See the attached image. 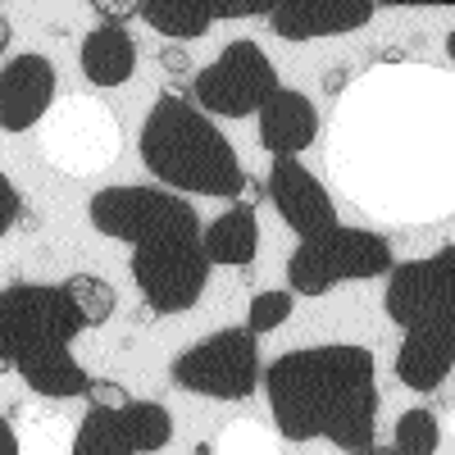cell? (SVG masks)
Returning <instances> with one entry per match:
<instances>
[{"mask_svg":"<svg viewBox=\"0 0 455 455\" xmlns=\"http://www.w3.org/2000/svg\"><path fill=\"white\" fill-rule=\"evenodd\" d=\"M92 228L114 242H128L132 278L156 315L192 310L205 283H210V255H205V223L173 192L156 187H105L87 205Z\"/></svg>","mask_w":455,"mask_h":455,"instance_id":"cell-1","label":"cell"},{"mask_svg":"<svg viewBox=\"0 0 455 455\" xmlns=\"http://www.w3.org/2000/svg\"><path fill=\"white\" fill-rule=\"evenodd\" d=\"M364 347H306L264 369L274 424L291 442L328 437L337 451H373L378 378Z\"/></svg>","mask_w":455,"mask_h":455,"instance_id":"cell-2","label":"cell"},{"mask_svg":"<svg viewBox=\"0 0 455 455\" xmlns=\"http://www.w3.org/2000/svg\"><path fill=\"white\" fill-rule=\"evenodd\" d=\"M87 323L73 296L51 283H14L0 291V364H14L42 396H83L87 373L68 355V341Z\"/></svg>","mask_w":455,"mask_h":455,"instance_id":"cell-3","label":"cell"},{"mask_svg":"<svg viewBox=\"0 0 455 455\" xmlns=\"http://www.w3.org/2000/svg\"><path fill=\"white\" fill-rule=\"evenodd\" d=\"M141 164L169 182L173 192H196V196H237L246 187V169L228 141L201 109H192L178 96H160L150 105L141 137Z\"/></svg>","mask_w":455,"mask_h":455,"instance_id":"cell-4","label":"cell"},{"mask_svg":"<svg viewBox=\"0 0 455 455\" xmlns=\"http://www.w3.org/2000/svg\"><path fill=\"white\" fill-rule=\"evenodd\" d=\"M396 269L392 242L369 233V228H347L337 223L319 237H306L287 259V287L296 296H323L337 283H355V278H383Z\"/></svg>","mask_w":455,"mask_h":455,"instance_id":"cell-5","label":"cell"},{"mask_svg":"<svg viewBox=\"0 0 455 455\" xmlns=\"http://www.w3.org/2000/svg\"><path fill=\"white\" fill-rule=\"evenodd\" d=\"M387 315L405 332L455 337V246H442L414 264H396L387 274Z\"/></svg>","mask_w":455,"mask_h":455,"instance_id":"cell-6","label":"cell"},{"mask_svg":"<svg viewBox=\"0 0 455 455\" xmlns=\"http://www.w3.org/2000/svg\"><path fill=\"white\" fill-rule=\"evenodd\" d=\"M173 383L196 396L242 401L259 387V347L251 328H223L173 360Z\"/></svg>","mask_w":455,"mask_h":455,"instance_id":"cell-7","label":"cell"},{"mask_svg":"<svg viewBox=\"0 0 455 455\" xmlns=\"http://www.w3.org/2000/svg\"><path fill=\"white\" fill-rule=\"evenodd\" d=\"M192 87H196L201 109L228 114V119H246V114H255L264 105V96L278 92V68L264 55L259 42L237 36V42L223 46V55L214 64H205L196 73Z\"/></svg>","mask_w":455,"mask_h":455,"instance_id":"cell-8","label":"cell"},{"mask_svg":"<svg viewBox=\"0 0 455 455\" xmlns=\"http://www.w3.org/2000/svg\"><path fill=\"white\" fill-rule=\"evenodd\" d=\"M173 437V419L160 401H128L119 410H92L73 455H150L164 451Z\"/></svg>","mask_w":455,"mask_h":455,"instance_id":"cell-9","label":"cell"},{"mask_svg":"<svg viewBox=\"0 0 455 455\" xmlns=\"http://www.w3.org/2000/svg\"><path fill=\"white\" fill-rule=\"evenodd\" d=\"M269 196L283 214V223L291 233L306 242V237H319L328 228H337V210L323 192V182L300 164L296 156H274V173H269Z\"/></svg>","mask_w":455,"mask_h":455,"instance_id":"cell-10","label":"cell"},{"mask_svg":"<svg viewBox=\"0 0 455 455\" xmlns=\"http://www.w3.org/2000/svg\"><path fill=\"white\" fill-rule=\"evenodd\" d=\"M55 64L46 55H14L0 68V128L28 132L55 100Z\"/></svg>","mask_w":455,"mask_h":455,"instance_id":"cell-11","label":"cell"},{"mask_svg":"<svg viewBox=\"0 0 455 455\" xmlns=\"http://www.w3.org/2000/svg\"><path fill=\"white\" fill-rule=\"evenodd\" d=\"M378 0H278L269 28L287 42H310V36L355 32L373 19Z\"/></svg>","mask_w":455,"mask_h":455,"instance_id":"cell-12","label":"cell"},{"mask_svg":"<svg viewBox=\"0 0 455 455\" xmlns=\"http://www.w3.org/2000/svg\"><path fill=\"white\" fill-rule=\"evenodd\" d=\"M255 114H259V146L269 156H300L319 137V109L300 92L278 87L274 96H264Z\"/></svg>","mask_w":455,"mask_h":455,"instance_id":"cell-13","label":"cell"},{"mask_svg":"<svg viewBox=\"0 0 455 455\" xmlns=\"http://www.w3.org/2000/svg\"><path fill=\"white\" fill-rule=\"evenodd\" d=\"M455 364V337L451 332H405L396 351V378L410 392H437Z\"/></svg>","mask_w":455,"mask_h":455,"instance_id":"cell-14","label":"cell"},{"mask_svg":"<svg viewBox=\"0 0 455 455\" xmlns=\"http://www.w3.org/2000/svg\"><path fill=\"white\" fill-rule=\"evenodd\" d=\"M83 73L96 87H124L137 68V46L124 32V23H100L96 32L83 36Z\"/></svg>","mask_w":455,"mask_h":455,"instance_id":"cell-15","label":"cell"},{"mask_svg":"<svg viewBox=\"0 0 455 455\" xmlns=\"http://www.w3.org/2000/svg\"><path fill=\"white\" fill-rule=\"evenodd\" d=\"M259 251V228H255V210L251 205H228L219 219L205 223V255L210 264H233L246 269Z\"/></svg>","mask_w":455,"mask_h":455,"instance_id":"cell-16","label":"cell"},{"mask_svg":"<svg viewBox=\"0 0 455 455\" xmlns=\"http://www.w3.org/2000/svg\"><path fill=\"white\" fill-rule=\"evenodd\" d=\"M141 19L164 36H178V42L205 36L210 23H214L205 0H141Z\"/></svg>","mask_w":455,"mask_h":455,"instance_id":"cell-17","label":"cell"},{"mask_svg":"<svg viewBox=\"0 0 455 455\" xmlns=\"http://www.w3.org/2000/svg\"><path fill=\"white\" fill-rule=\"evenodd\" d=\"M64 291L73 296V306H78V315H83L87 328H100L114 310H119V291H114L105 278H96V274H73V278H64Z\"/></svg>","mask_w":455,"mask_h":455,"instance_id":"cell-18","label":"cell"},{"mask_svg":"<svg viewBox=\"0 0 455 455\" xmlns=\"http://www.w3.org/2000/svg\"><path fill=\"white\" fill-rule=\"evenodd\" d=\"M437 442H442V433H437V419L428 410H405L396 419V433H392L396 455H433Z\"/></svg>","mask_w":455,"mask_h":455,"instance_id":"cell-19","label":"cell"},{"mask_svg":"<svg viewBox=\"0 0 455 455\" xmlns=\"http://www.w3.org/2000/svg\"><path fill=\"white\" fill-rule=\"evenodd\" d=\"M291 291H259L255 300H251V319H246V328L259 337V332H274L278 323H287V315H291Z\"/></svg>","mask_w":455,"mask_h":455,"instance_id":"cell-20","label":"cell"},{"mask_svg":"<svg viewBox=\"0 0 455 455\" xmlns=\"http://www.w3.org/2000/svg\"><path fill=\"white\" fill-rule=\"evenodd\" d=\"M278 0H205L210 19H259V14H274Z\"/></svg>","mask_w":455,"mask_h":455,"instance_id":"cell-21","label":"cell"},{"mask_svg":"<svg viewBox=\"0 0 455 455\" xmlns=\"http://www.w3.org/2000/svg\"><path fill=\"white\" fill-rule=\"evenodd\" d=\"M83 396L92 401V410H119V405L132 401L119 383H105V378H87V392H83Z\"/></svg>","mask_w":455,"mask_h":455,"instance_id":"cell-22","label":"cell"},{"mask_svg":"<svg viewBox=\"0 0 455 455\" xmlns=\"http://www.w3.org/2000/svg\"><path fill=\"white\" fill-rule=\"evenodd\" d=\"M19 214H23V201H19V187L0 173V237L10 233V228L19 223Z\"/></svg>","mask_w":455,"mask_h":455,"instance_id":"cell-23","label":"cell"},{"mask_svg":"<svg viewBox=\"0 0 455 455\" xmlns=\"http://www.w3.org/2000/svg\"><path fill=\"white\" fill-rule=\"evenodd\" d=\"M92 10H100L109 23H124V19L141 14V0H92Z\"/></svg>","mask_w":455,"mask_h":455,"instance_id":"cell-24","label":"cell"},{"mask_svg":"<svg viewBox=\"0 0 455 455\" xmlns=\"http://www.w3.org/2000/svg\"><path fill=\"white\" fill-rule=\"evenodd\" d=\"M0 455H19V437H14V428H10L5 414H0Z\"/></svg>","mask_w":455,"mask_h":455,"instance_id":"cell-25","label":"cell"},{"mask_svg":"<svg viewBox=\"0 0 455 455\" xmlns=\"http://www.w3.org/2000/svg\"><path fill=\"white\" fill-rule=\"evenodd\" d=\"M164 68L182 73V68H187V55H182V51H164Z\"/></svg>","mask_w":455,"mask_h":455,"instance_id":"cell-26","label":"cell"},{"mask_svg":"<svg viewBox=\"0 0 455 455\" xmlns=\"http://www.w3.org/2000/svg\"><path fill=\"white\" fill-rule=\"evenodd\" d=\"M378 5H455V0H378Z\"/></svg>","mask_w":455,"mask_h":455,"instance_id":"cell-27","label":"cell"},{"mask_svg":"<svg viewBox=\"0 0 455 455\" xmlns=\"http://www.w3.org/2000/svg\"><path fill=\"white\" fill-rule=\"evenodd\" d=\"M10 42H14V28H10V19H0V55L10 51Z\"/></svg>","mask_w":455,"mask_h":455,"instance_id":"cell-28","label":"cell"},{"mask_svg":"<svg viewBox=\"0 0 455 455\" xmlns=\"http://www.w3.org/2000/svg\"><path fill=\"white\" fill-rule=\"evenodd\" d=\"M446 51H451V60H455V32L446 36Z\"/></svg>","mask_w":455,"mask_h":455,"instance_id":"cell-29","label":"cell"},{"mask_svg":"<svg viewBox=\"0 0 455 455\" xmlns=\"http://www.w3.org/2000/svg\"><path fill=\"white\" fill-rule=\"evenodd\" d=\"M364 455H396V451H378V446H373V451H364Z\"/></svg>","mask_w":455,"mask_h":455,"instance_id":"cell-30","label":"cell"},{"mask_svg":"<svg viewBox=\"0 0 455 455\" xmlns=\"http://www.w3.org/2000/svg\"><path fill=\"white\" fill-rule=\"evenodd\" d=\"M0 373H10V364H0Z\"/></svg>","mask_w":455,"mask_h":455,"instance_id":"cell-31","label":"cell"}]
</instances>
